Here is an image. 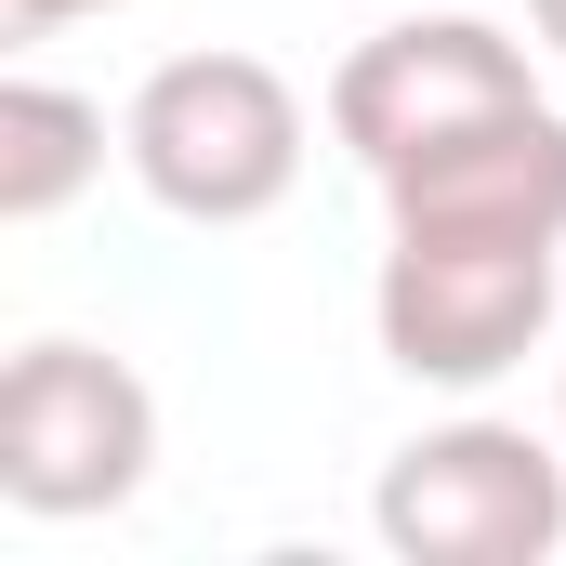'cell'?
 <instances>
[{"instance_id":"obj_1","label":"cell","mask_w":566,"mask_h":566,"mask_svg":"<svg viewBox=\"0 0 566 566\" xmlns=\"http://www.w3.org/2000/svg\"><path fill=\"white\" fill-rule=\"evenodd\" d=\"M303 93H290L264 53H171L145 66L119 158L171 224H264L290 185H303Z\"/></svg>"},{"instance_id":"obj_4","label":"cell","mask_w":566,"mask_h":566,"mask_svg":"<svg viewBox=\"0 0 566 566\" xmlns=\"http://www.w3.org/2000/svg\"><path fill=\"white\" fill-rule=\"evenodd\" d=\"M369 527L409 566H541L566 554V448L527 422H434L382 461Z\"/></svg>"},{"instance_id":"obj_3","label":"cell","mask_w":566,"mask_h":566,"mask_svg":"<svg viewBox=\"0 0 566 566\" xmlns=\"http://www.w3.org/2000/svg\"><path fill=\"white\" fill-rule=\"evenodd\" d=\"M158 461V396L106 343H27L0 369V501L40 527L119 514Z\"/></svg>"},{"instance_id":"obj_6","label":"cell","mask_w":566,"mask_h":566,"mask_svg":"<svg viewBox=\"0 0 566 566\" xmlns=\"http://www.w3.org/2000/svg\"><path fill=\"white\" fill-rule=\"evenodd\" d=\"M396 224H474V238H566V119L554 106H501L448 145H409L396 171H369Z\"/></svg>"},{"instance_id":"obj_8","label":"cell","mask_w":566,"mask_h":566,"mask_svg":"<svg viewBox=\"0 0 566 566\" xmlns=\"http://www.w3.org/2000/svg\"><path fill=\"white\" fill-rule=\"evenodd\" d=\"M0 13H13V27L40 40V27H66V13H119V0H0Z\"/></svg>"},{"instance_id":"obj_7","label":"cell","mask_w":566,"mask_h":566,"mask_svg":"<svg viewBox=\"0 0 566 566\" xmlns=\"http://www.w3.org/2000/svg\"><path fill=\"white\" fill-rule=\"evenodd\" d=\"M106 171V106L66 80H0V224H53Z\"/></svg>"},{"instance_id":"obj_2","label":"cell","mask_w":566,"mask_h":566,"mask_svg":"<svg viewBox=\"0 0 566 566\" xmlns=\"http://www.w3.org/2000/svg\"><path fill=\"white\" fill-rule=\"evenodd\" d=\"M554 277H566V238H474V224H396L382 277H369V329L409 382H501L541 356L554 329Z\"/></svg>"},{"instance_id":"obj_5","label":"cell","mask_w":566,"mask_h":566,"mask_svg":"<svg viewBox=\"0 0 566 566\" xmlns=\"http://www.w3.org/2000/svg\"><path fill=\"white\" fill-rule=\"evenodd\" d=\"M501 106H541V66H527V40L488 27V13H396V27H369V40L343 53V80H329V133L356 145L369 171H396L409 145L474 133V119H501Z\"/></svg>"},{"instance_id":"obj_9","label":"cell","mask_w":566,"mask_h":566,"mask_svg":"<svg viewBox=\"0 0 566 566\" xmlns=\"http://www.w3.org/2000/svg\"><path fill=\"white\" fill-rule=\"evenodd\" d=\"M527 27H541V40H554V53H566V0H527Z\"/></svg>"}]
</instances>
